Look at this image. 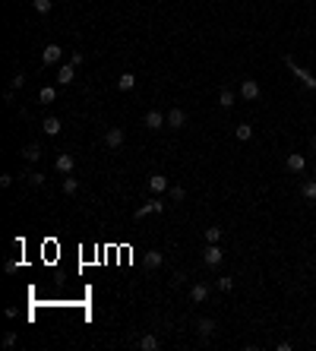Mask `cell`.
<instances>
[{"label":"cell","instance_id":"f1b7e54d","mask_svg":"<svg viewBox=\"0 0 316 351\" xmlns=\"http://www.w3.org/2000/svg\"><path fill=\"white\" fill-rule=\"evenodd\" d=\"M215 285H218V291H231V288H234V279H218Z\"/></svg>","mask_w":316,"mask_h":351},{"label":"cell","instance_id":"5bb4252c","mask_svg":"<svg viewBox=\"0 0 316 351\" xmlns=\"http://www.w3.org/2000/svg\"><path fill=\"white\" fill-rule=\"evenodd\" d=\"M190 298H193V304H203L206 298H209V285H203V282H196V285L190 288Z\"/></svg>","mask_w":316,"mask_h":351},{"label":"cell","instance_id":"5b68a950","mask_svg":"<svg viewBox=\"0 0 316 351\" xmlns=\"http://www.w3.org/2000/svg\"><path fill=\"white\" fill-rule=\"evenodd\" d=\"M165 120H168V127H171V130H180V127L187 124V111H180V108H171V111L165 114Z\"/></svg>","mask_w":316,"mask_h":351},{"label":"cell","instance_id":"7c38bea8","mask_svg":"<svg viewBox=\"0 0 316 351\" xmlns=\"http://www.w3.org/2000/svg\"><path fill=\"white\" fill-rule=\"evenodd\" d=\"M215 329H218V326H215V320H212V316H203V320H196V332L203 335V339H209Z\"/></svg>","mask_w":316,"mask_h":351},{"label":"cell","instance_id":"8fae6325","mask_svg":"<svg viewBox=\"0 0 316 351\" xmlns=\"http://www.w3.org/2000/svg\"><path fill=\"white\" fill-rule=\"evenodd\" d=\"M168 187H171V180H168L165 174H149V190L152 193H165Z\"/></svg>","mask_w":316,"mask_h":351},{"label":"cell","instance_id":"e575fe53","mask_svg":"<svg viewBox=\"0 0 316 351\" xmlns=\"http://www.w3.org/2000/svg\"><path fill=\"white\" fill-rule=\"evenodd\" d=\"M313 152H316V139H313Z\"/></svg>","mask_w":316,"mask_h":351},{"label":"cell","instance_id":"44dd1931","mask_svg":"<svg viewBox=\"0 0 316 351\" xmlns=\"http://www.w3.org/2000/svg\"><path fill=\"white\" fill-rule=\"evenodd\" d=\"M234 136H237L240 143H247V139H253V127L250 124H240L237 130H234Z\"/></svg>","mask_w":316,"mask_h":351},{"label":"cell","instance_id":"4fadbf2b","mask_svg":"<svg viewBox=\"0 0 316 351\" xmlns=\"http://www.w3.org/2000/svg\"><path fill=\"white\" fill-rule=\"evenodd\" d=\"M304 168H307V158H304V155H300V152H291V155H288V171L300 174V171H304Z\"/></svg>","mask_w":316,"mask_h":351},{"label":"cell","instance_id":"836d02e7","mask_svg":"<svg viewBox=\"0 0 316 351\" xmlns=\"http://www.w3.org/2000/svg\"><path fill=\"white\" fill-rule=\"evenodd\" d=\"M13 184V174H0V187H10Z\"/></svg>","mask_w":316,"mask_h":351},{"label":"cell","instance_id":"9a60e30c","mask_svg":"<svg viewBox=\"0 0 316 351\" xmlns=\"http://www.w3.org/2000/svg\"><path fill=\"white\" fill-rule=\"evenodd\" d=\"M42 155H44V149H42L38 143H29V146L22 149V158H25V161H38Z\"/></svg>","mask_w":316,"mask_h":351},{"label":"cell","instance_id":"83f0119b","mask_svg":"<svg viewBox=\"0 0 316 351\" xmlns=\"http://www.w3.org/2000/svg\"><path fill=\"white\" fill-rule=\"evenodd\" d=\"M304 199H316V180L304 184Z\"/></svg>","mask_w":316,"mask_h":351},{"label":"cell","instance_id":"484cf974","mask_svg":"<svg viewBox=\"0 0 316 351\" xmlns=\"http://www.w3.org/2000/svg\"><path fill=\"white\" fill-rule=\"evenodd\" d=\"M25 177H29V184H32V187H44V174H42V171H29Z\"/></svg>","mask_w":316,"mask_h":351},{"label":"cell","instance_id":"6da1fadb","mask_svg":"<svg viewBox=\"0 0 316 351\" xmlns=\"http://www.w3.org/2000/svg\"><path fill=\"white\" fill-rule=\"evenodd\" d=\"M285 64H288V70H291V73H294V76H297V79H300V83H304V86H307V89H310V92H316V76H313V73H310V70H304V66H300V64H297V60H294V57H291V54H285Z\"/></svg>","mask_w":316,"mask_h":351},{"label":"cell","instance_id":"d6a6232c","mask_svg":"<svg viewBox=\"0 0 316 351\" xmlns=\"http://www.w3.org/2000/svg\"><path fill=\"white\" fill-rule=\"evenodd\" d=\"M171 282H174V285H184L187 275H184V272H174V275H171Z\"/></svg>","mask_w":316,"mask_h":351},{"label":"cell","instance_id":"3957f363","mask_svg":"<svg viewBox=\"0 0 316 351\" xmlns=\"http://www.w3.org/2000/svg\"><path fill=\"white\" fill-rule=\"evenodd\" d=\"M221 260H225V253H221L218 244H209L203 250V263H206V266H221Z\"/></svg>","mask_w":316,"mask_h":351},{"label":"cell","instance_id":"4dcf8cb0","mask_svg":"<svg viewBox=\"0 0 316 351\" xmlns=\"http://www.w3.org/2000/svg\"><path fill=\"white\" fill-rule=\"evenodd\" d=\"M13 89H22V86H25V73H16V76H13Z\"/></svg>","mask_w":316,"mask_h":351},{"label":"cell","instance_id":"2e32d148","mask_svg":"<svg viewBox=\"0 0 316 351\" xmlns=\"http://www.w3.org/2000/svg\"><path fill=\"white\" fill-rule=\"evenodd\" d=\"M139 348L143 351H158L161 348V342H158V335H152V332H146L143 339H139Z\"/></svg>","mask_w":316,"mask_h":351},{"label":"cell","instance_id":"ffe728a7","mask_svg":"<svg viewBox=\"0 0 316 351\" xmlns=\"http://www.w3.org/2000/svg\"><path fill=\"white\" fill-rule=\"evenodd\" d=\"M54 98H57V89H54V86H42V92H38V101H42V105H51Z\"/></svg>","mask_w":316,"mask_h":351},{"label":"cell","instance_id":"603a6c76","mask_svg":"<svg viewBox=\"0 0 316 351\" xmlns=\"http://www.w3.org/2000/svg\"><path fill=\"white\" fill-rule=\"evenodd\" d=\"M218 105H221V108H231V105H234V92H231V89H221V92H218Z\"/></svg>","mask_w":316,"mask_h":351},{"label":"cell","instance_id":"cb8c5ba5","mask_svg":"<svg viewBox=\"0 0 316 351\" xmlns=\"http://www.w3.org/2000/svg\"><path fill=\"white\" fill-rule=\"evenodd\" d=\"M206 241H209V244H218V241H221V228H218V225L206 228Z\"/></svg>","mask_w":316,"mask_h":351},{"label":"cell","instance_id":"ba28073f","mask_svg":"<svg viewBox=\"0 0 316 351\" xmlns=\"http://www.w3.org/2000/svg\"><path fill=\"white\" fill-rule=\"evenodd\" d=\"M143 124L149 127V130H161V127H168V120H165V114H161V111H149L143 117Z\"/></svg>","mask_w":316,"mask_h":351},{"label":"cell","instance_id":"f546056e","mask_svg":"<svg viewBox=\"0 0 316 351\" xmlns=\"http://www.w3.org/2000/svg\"><path fill=\"white\" fill-rule=\"evenodd\" d=\"M70 64H73V66L85 64V54H83V51H73V54H70Z\"/></svg>","mask_w":316,"mask_h":351},{"label":"cell","instance_id":"52a82bcc","mask_svg":"<svg viewBox=\"0 0 316 351\" xmlns=\"http://www.w3.org/2000/svg\"><path fill=\"white\" fill-rule=\"evenodd\" d=\"M240 95L247 101H256L259 98V83L256 79H244V83H240Z\"/></svg>","mask_w":316,"mask_h":351},{"label":"cell","instance_id":"30bf717a","mask_svg":"<svg viewBox=\"0 0 316 351\" xmlns=\"http://www.w3.org/2000/svg\"><path fill=\"white\" fill-rule=\"evenodd\" d=\"M152 212H165V202L161 199H149L146 206L136 209V219H146V215H152Z\"/></svg>","mask_w":316,"mask_h":351},{"label":"cell","instance_id":"1f68e13d","mask_svg":"<svg viewBox=\"0 0 316 351\" xmlns=\"http://www.w3.org/2000/svg\"><path fill=\"white\" fill-rule=\"evenodd\" d=\"M13 345H16V332H6L3 335V348H13Z\"/></svg>","mask_w":316,"mask_h":351},{"label":"cell","instance_id":"9c48e42d","mask_svg":"<svg viewBox=\"0 0 316 351\" xmlns=\"http://www.w3.org/2000/svg\"><path fill=\"white\" fill-rule=\"evenodd\" d=\"M73 79H76V66H73V64H63V66L57 70V86H70Z\"/></svg>","mask_w":316,"mask_h":351},{"label":"cell","instance_id":"ac0fdd59","mask_svg":"<svg viewBox=\"0 0 316 351\" xmlns=\"http://www.w3.org/2000/svg\"><path fill=\"white\" fill-rule=\"evenodd\" d=\"M133 86H136V76H133V73H120L117 76V89L120 92H130Z\"/></svg>","mask_w":316,"mask_h":351},{"label":"cell","instance_id":"4316f807","mask_svg":"<svg viewBox=\"0 0 316 351\" xmlns=\"http://www.w3.org/2000/svg\"><path fill=\"white\" fill-rule=\"evenodd\" d=\"M171 199L174 202H184L187 199V190H184V187H171Z\"/></svg>","mask_w":316,"mask_h":351},{"label":"cell","instance_id":"d4e9b609","mask_svg":"<svg viewBox=\"0 0 316 351\" xmlns=\"http://www.w3.org/2000/svg\"><path fill=\"white\" fill-rule=\"evenodd\" d=\"M32 6H35V10H38V13H42V16H44V13H51L54 0H32Z\"/></svg>","mask_w":316,"mask_h":351},{"label":"cell","instance_id":"8992f818","mask_svg":"<svg viewBox=\"0 0 316 351\" xmlns=\"http://www.w3.org/2000/svg\"><path fill=\"white\" fill-rule=\"evenodd\" d=\"M54 168H57L60 174H73V168H76V158H73L70 152H60L57 161H54Z\"/></svg>","mask_w":316,"mask_h":351},{"label":"cell","instance_id":"e0dca14e","mask_svg":"<svg viewBox=\"0 0 316 351\" xmlns=\"http://www.w3.org/2000/svg\"><path fill=\"white\" fill-rule=\"evenodd\" d=\"M161 263H165V253L161 250H149L146 253V269H158Z\"/></svg>","mask_w":316,"mask_h":351},{"label":"cell","instance_id":"7a4b0ae2","mask_svg":"<svg viewBox=\"0 0 316 351\" xmlns=\"http://www.w3.org/2000/svg\"><path fill=\"white\" fill-rule=\"evenodd\" d=\"M124 139H126L124 127H111V130L105 133V146H107V149H120V146H124Z\"/></svg>","mask_w":316,"mask_h":351},{"label":"cell","instance_id":"7402d4cb","mask_svg":"<svg viewBox=\"0 0 316 351\" xmlns=\"http://www.w3.org/2000/svg\"><path fill=\"white\" fill-rule=\"evenodd\" d=\"M76 190H79V180L66 174V177H63V193H66V197H73V193H76Z\"/></svg>","mask_w":316,"mask_h":351},{"label":"cell","instance_id":"d6986e66","mask_svg":"<svg viewBox=\"0 0 316 351\" xmlns=\"http://www.w3.org/2000/svg\"><path fill=\"white\" fill-rule=\"evenodd\" d=\"M42 127H44V133H48V136H57V133L63 130V124H60L57 117H44V124H42Z\"/></svg>","mask_w":316,"mask_h":351},{"label":"cell","instance_id":"277c9868","mask_svg":"<svg viewBox=\"0 0 316 351\" xmlns=\"http://www.w3.org/2000/svg\"><path fill=\"white\" fill-rule=\"evenodd\" d=\"M60 57H63V48H60V44H44V51H42V64L44 66L57 64Z\"/></svg>","mask_w":316,"mask_h":351}]
</instances>
